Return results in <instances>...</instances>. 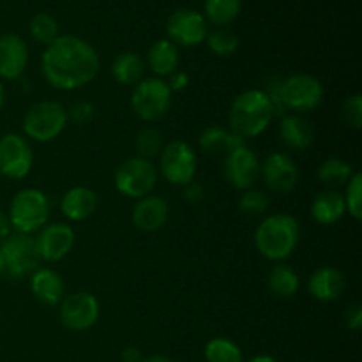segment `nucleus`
Here are the masks:
<instances>
[{"label": "nucleus", "mask_w": 362, "mask_h": 362, "mask_svg": "<svg viewBox=\"0 0 362 362\" xmlns=\"http://www.w3.org/2000/svg\"><path fill=\"white\" fill-rule=\"evenodd\" d=\"M145 62L138 53L124 52L115 57L112 64V74L117 83L136 85L144 80Z\"/></svg>", "instance_id": "26"}, {"label": "nucleus", "mask_w": 362, "mask_h": 362, "mask_svg": "<svg viewBox=\"0 0 362 362\" xmlns=\"http://www.w3.org/2000/svg\"><path fill=\"white\" fill-rule=\"evenodd\" d=\"M28 30L30 35L41 45H52L57 37L60 35V27L59 21L48 13H37L30 18V23H28Z\"/></svg>", "instance_id": "32"}, {"label": "nucleus", "mask_w": 362, "mask_h": 362, "mask_svg": "<svg viewBox=\"0 0 362 362\" xmlns=\"http://www.w3.org/2000/svg\"><path fill=\"white\" fill-rule=\"evenodd\" d=\"M204 354L207 362H243V350L228 338H212Z\"/></svg>", "instance_id": "31"}, {"label": "nucleus", "mask_w": 362, "mask_h": 362, "mask_svg": "<svg viewBox=\"0 0 362 362\" xmlns=\"http://www.w3.org/2000/svg\"><path fill=\"white\" fill-rule=\"evenodd\" d=\"M260 177L272 193L288 194L299 182V168L288 154L272 152L260 165Z\"/></svg>", "instance_id": "15"}, {"label": "nucleus", "mask_w": 362, "mask_h": 362, "mask_svg": "<svg viewBox=\"0 0 362 362\" xmlns=\"http://www.w3.org/2000/svg\"><path fill=\"white\" fill-rule=\"evenodd\" d=\"M184 198H186L187 204H200L204 200V186L200 182L191 180L189 184L184 186Z\"/></svg>", "instance_id": "39"}, {"label": "nucleus", "mask_w": 362, "mask_h": 362, "mask_svg": "<svg viewBox=\"0 0 362 362\" xmlns=\"http://www.w3.org/2000/svg\"><path fill=\"white\" fill-rule=\"evenodd\" d=\"M170 207L161 197L156 194H147V197L136 200V205L133 207V225L141 232H158L159 228L166 225L168 221Z\"/></svg>", "instance_id": "18"}, {"label": "nucleus", "mask_w": 362, "mask_h": 362, "mask_svg": "<svg viewBox=\"0 0 362 362\" xmlns=\"http://www.w3.org/2000/svg\"><path fill=\"white\" fill-rule=\"evenodd\" d=\"M11 230H13V226H11L9 216H7V212H4L2 209H0V240H4L7 235H11Z\"/></svg>", "instance_id": "42"}, {"label": "nucleus", "mask_w": 362, "mask_h": 362, "mask_svg": "<svg viewBox=\"0 0 362 362\" xmlns=\"http://www.w3.org/2000/svg\"><path fill=\"white\" fill-rule=\"evenodd\" d=\"M6 272H9L13 278L32 274L35 269H39L41 258H39L35 240L27 233H11L0 244Z\"/></svg>", "instance_id": "10"}, {"label": "nucleus", "mask_w": 362, "mask_h": 362, "mask_svg": "<svg viewBox=\"0 0 362 362\" xmlns=\"http://www.w3.org/2000/svg\"><path fill=\"white\" fill-rule=\"evenodd\" d=\"M343 120L349 127L352 129H361L362 126V98L361 94H354L352 98H349L343 105L341 110Z\"/></svg>", "instance_id": "36"}, {"label": "nucleus", "mask_w": 362, "mask_h": 362, "mask_svg": "<svg viewBox=\"0 0 362 362\" xmlns=\"http://www.w3.org/2000/svg\"><path fill=\"white\" fill-rule=\"evenodd\" d=\"M205 41H207L211 52L218 57H230L239 48V35L228 27L214 28L212 32H209Z\"/></svg>", "instance_id": "33"}, {"label": "nucleus", "mask_w": 362, "mask_h": 362, "mask_svg": "<svg viewBox=\"0 0 362 362\" xmlns=\"http://www.w3.org/2000/svg\"><path fill=\"white\" fill-rule=\"evenodd\" d=\"M179 62V46L173 45L170 39H158L147 52V66L158 78H166L175 73Z\"/></svg>", "instance_id": "22"}, {"label": "nucleus", "mask_w": 362, "mask_h": 362, "mask_svg": "<svg viewBox=\"0 0 362 362\" xmlns=\"http://www.w3.org/2000/svg\"><path fill=\"white\" fill-rule=\"evenodd\" d=\"M346 214L345 198L339 191L325 189L315 197L311 204V216L318 225H334Z\"/></svg>", "instance_id": "23"}, {"label": "nucleus", "mask_w": 362, "mask_h": 362, "mask_svg": "<svg viewBox=\"0 0 362 362\" xmlns=\"http://www.w3.org/2000/svg\"><path fill=\"white\" fill-rule=\"evenodd\" d=\"M274 119V110L262 88H251L233 99L228 112V126L243 140L264 133Z\"/></svg>", "instance_id": "2"}, {"label": "nucleus", "mask_w": 362, "mask_h": 362, "mask_svg": "<svg viewBox=\"0 0 362 362\" xmlns=\"http://www.w3.org/2000/svg\"><path fill=\"white\" fill-rule=\"evenodd\" d=\"M101 69V59L94 46L78 35H59L46 46L41 57L45 80L59 90H76L90 83Z\"/></svg>", "instance_id": "1"}, {"label": "nucleus", "mask_w": 362, "mask_h": 362, "mask_svg": "<svg viewBox=\"0 0 362 362\" xmlns=\"http://www.w3.org/2000/svg\"><path fill=\"white\" fill-rule=\"evenodd\" d=\"M308 288H310L311 296L320 303H332L345 292V278H343L341 271L331 267V265H325L311 274Z\"/></svg>", "instance_id": "21"}, {"label": "nucleus", "mask_w": 362, "mask_h": 362, "mask_svg": "<svg viewBox=\"0 0 362 362\" xmlns=\"http://www.w3.org/2000/svg\"><path fill=\"white\" fill-rule=\"evenodd\" d=\"M159 172L148 159L134 158L126 159L115 172V187L120 194L133 200L147 197L158 184Z\"/></svg>", "instance_id": "7"}, {"label": "nucleus", "mask_w": 362, "mask_h": 362, "mask_svg": "<svg viewBox=\"0 0 362 362\" xmlns=\"http://www.w3.org/2000/svg\"><path fill=\"white\" fill-rule=\"evenodd\" d=\"M247 362H279V361L274 359V357H271V356H257Z\"/></svg>", "instance_id": "44"}, {"label": "nucleus", "mask_w": 362, "mask_h": 362, "mask_svg": "<svg viewBox=\"0 0 362 362\" xmlns=\"http://www.w3.org/2000/svg\"><path fill=\"white\" fill-rule=\"evenodd\" d=\"M4 99H6V88H4L2 80H0V108L4 106Z\"/></svg>", "instance_id": "45"}, {"label": "nucleus", "mask_w": 362, "mask_h": 362, "mask_svg": "<svg viewBox=\"0 0 362 362\" xmlns=\"http://www.w3.org/2000/svg\"><path fill=\"white\" fill-rule=\"evenodd\" d=\"M141 362H173V361H170L168 357H165V356H151V357H145V359H141Z\"/></svg>", "instance_id": "43"}, {"label": "nucleus", "mask_w": 362, "mask_h": 362, "mask_svg": "<svg viewBox=\"0 0 362 362\" xmlns=\"http://www.w3.org/2000/svg\"><path fill=\"white\" fill-rule=\"evenodd\" d=\"M66 113L67 120L71 119L74 124H78V126H87V124L95 117V106L92 105V103L80 99V101H74L73 105L66 110Z\"/></svg>", "instance_id": "37"}, {"label": "nucleus", "mask_w": 362, "mask_h": 362, "mask_svg": "<svg viewBox=\"0 0 362 362\" xmlns=\"http://www.w3.org/2000/svg\"><path fill=\"white\" fill-rule=\"evenodd\" d=\"M163 147H165V140H163L161 131L152 126L144 127L134 136V151H136L138 158L152 161V159L161 154Z\"/></svg>", "instance_id": "30"}, {"label": "nucleus", "mask_w": 362, "mask_h": 362, "mask_svg": "<svg viewBox=\"0 0 362 362\" xmlns=\"http://www.w3.org/2000/svg\"><path fill=\"white\" fill-rule=\"evenodd\" d=\"M59 318L60 324L69 331H88L99 318L98 299L88 292H73L64 296L59 304Z\"/></svg>", "instance_id": "11"}, {"label": "nucleus", "mask_w": 362, "mask_h": 362, "mask_svg": "<svg viewBox=\"0 0 362 362\" xmlns=\"http://www.w3.org/2000/svg\"><path fill=\"white\" fill-rule=\"evenodd\" d=\"M299 239L300 226L293 216L272 214L258 225L255 232V247L267 260L281 262L296 251Z\"/></svg>", "instance_id": "3"}, {"label": "nucleus", "mask_w": 362, "mask_h": 362, "mask_svg": "<svg viewBox=\"0 0 362 362\" xmlns=\"http://www.w3.org/2000/svg\"><path fill=\"white\" fill-rule=\"evenodd\" d=\"M28 64V46L20 35H0V80H18Z\"/></svg>", "instance_id": "17"}, {"label": "nucleus", "mask_w": 362, "mask_h": 362, "mask_svg": "<svg viewBox=\"0 0 362 362\" xmlns=\"http://www.w3.org/2000/svg\"><path fill=\"white\" fill-rule=\"evenodd\" d=\"M9 221L11 226L18 233H37L49 219V200L42 191L27 187L18 191L13 197L9 205Z\"/></svg>", "instance_id": "4"}, {"label": "nucleus", "mask_w": 362, "mask_h": 362, "mask_svg": "<svg viewBox=\"0 0 362 362\" xmlns=\"http://www.w3.org/2000/svg\"><path fill=\"white\" fill-rule=\"evenodd\" d=\"M345 205L346 212L352 216L356 221L362 219V173L354 172L350 180L346 182V193H345Z\"/></svg>", "instance_id": "35"}, {"label": "nucleus", "mask_w": 362, "mask_h": 362, "mask_svg": "<svg viewBox=\"0 0 362 362\" xmlns=\"http://www.w3.org/2000/svg\"><path fill=\"white\" fill-rule=\"evenodd\" d=\"M269 205H271V198H269V194L262 189H255V187L243 191V197L239 198L240 214L250 216V218L265 214Z\"/></svg>", "instance_id": "34"}, {"label": "nucleus", "mask_w": 362, "mask_h": 362, "mask_svg": "<svg viewBox=\"0 0 362 362\" xmlns=\"http://www.w3.org/2000/svg\"><path fill=\"white\" fill-rule=\"evenodd\" d=\"M240 9L243 0H205L202 14L216 27H228L237 20Z\"/></svg>", "instance_id": "28"}, {"label": "nucleus", "mask_w": 362, "mask_h": 362, "mask_svg": "<svg viewBox=\"0 0 362 362\" xmlns=\"http://www.w3.org/2000/svg\"><path fill=\"white\" fill-rule=\"evenodd\" d=\"M354 175V170L350 166V163L343 161L339 158H329L318 166L317 177L322 184L329 187H338L343 186L350 180V177Z\"/></svg>", "instance_id": "29"}, {"label": "nucleus", "mask_w": 362, "mask_h": 362, "mask_svg": "<svg viewBox=\"0 0 362 362\" xmlns=\"http://www.w3.org/2000/svg\"><path fill=\"white\" fill-rule=\"evenodd\" d=\"M74 230L66 223H52L45 225L34 237L39 258L45 262H60L71 253L74 247Z\"/></svg>", "instance_id": "16"}, {"label": "nucleus", "mask_w": 362, "mask_h": 362, "mask_svg": "<svg viewBox=\"0 0 362 362\" xmlns=\"http://www.w3.org/2000/svg\"><path fill=\"white\" fill-rule=\"evenodd\" d=\"M166 34L175 46H198L209 34L207 20L194 9H177L166 21Z\"/></svg>", "instance_id": "13"}, {"label": "nucleus", "mask_w": 362, "mask_h": 362, "mask_svg": "<svg viewBox=\"0 0 362 362\" xmlns=\"http://www.w3.org/2000/svg\"><path fill=\"white\" fill-rule=\"evenodd\" d=\"M279 98L286 110L310 112L317 108L324 99V87L313 74H292L288 78H283L279 83Z\"/></svg>", "instance_id": "9"}, {"label": "nucleus", "mask_w": 362, "mask_h": 362, "mask_svg": "<svg viewBox=\"0 0 362 362\" xmlns=\"http://www.w3.org/2000/svg\"><path fill=\"white\" fill-rule=\"evenodd\" d=\"M32 296L45 306H57L66 296V285L53 269H35L30 278Z\"/></svg>", "instance_id": "20"}, {"label": "nucleus", "mask_w": 362, "mask_h": 362, "mask_svg": "<svg viewBox=\"0 0 362 362\" xmlns=\"http://www.w3.org/2000/svg\"><path fill=\"white\" fill-rule=\"evenodd\" d=\"M66 108L57 101L35 103L23 117L25 134L37 144H48L59 138L66 129Z\"/></svg>", "instance_id": "5"}, {"label": "nucleus", "mask_w": 362, "mask_h": 362, "mask_svg": "<svg viewBox=\"0 0 362 362\" xmlns=\"http://www.w3.org/2000/svg\"><path fill=\"white\" fill-rule=\"evenodd\" d=\"M198 159L193 147L184 140H173L159 154V172L172 186H186L197 175Z\"/></svg>", "instance_id": "8"}, {"label": "nucleus", "mask_w": 362, "mask_h": 362, "mask_svg": "<svg viewBox=\"0 0 362 362\" xmlns=\"http://www.w3.org/2000/svg\"><path fill=\"white\" fill-rule=\"evenodd\" d=\"M34 152L21 134L7 133L0 138V175L20 180L30 173Z\"/></svg>", "instance_id": "12"}, {"label": "nucleus", "mask_w": 362, "mask_h": 362, "mask_svg": "<svg viewBox=\"0 0 362 362\" xmlns=\"http://www.w3.org/2000/svg\"><path fill=\"white\" fill-rule=\"evenodd\" d=\"M223 173L233 189H251L260 177V159L247 145L237 147L225 156Z\"/></svg>", "instance_id": "14"}, {"label": "nucleus", "mask_w": 362, "mask_h": 362, "mask_svg": "<svg viewBox=\"0 0 362 362\" xmlns=\"http://www.w3.org/2000/svg\"><path fill=\"white\" fill-rule=\"evenodd\" d=\"M166 83H168L172 92H180L184 88H187V85H189V76L186 73H182V71H175L173 74H170V80Z\"/></svg>", "instance_id": "40"}, {"label": "nucleus", "mask_w": 362, "mask_h": 362, "mask_svg": "<svg viewBox=\"0 0 362 362\" xmlns=\"http://www.w3.org/2000/svg\"><path fill=\"white\" fill-rule=\"evenodd\" d=\"M198 144L209 154H228L230 151L237 147H243L246 145V140L239 138L237 134H233L230 129H225L221 126H209L205 127L200 133V138H198Z\"/></svg>", "instance_id": "25"}, {"label": "nucleus", "mask_w": 362, "mask_h": 362, "mask_svg": "<svg viewBox=\"0 0 362 362\" xmlns=\"http://www.w3.org/2000/svg\"><path fill=\"white\" fill-rule=\"evenodd\" d=\"M269 288L276 297L290 299L299 292L300 279L297 272L286 264H276L269 272Z\"/></svg>", "instance_id": "27"}, {"label": "nucleus", "mask_w": 362, "mask_h": 362, "mask_svg": "<svg viewBox=\"0 0 362 362\" xmlns=\"http://www.w3.org/2000/svg\"><path fill=\"white\" fill-rule=\"evenodd\" d=\"M99 198L94 189L85 186H74L66 191L60 200V211L69 221H85L98 211Z\"/></svg>", "instance_id": "19"}, {"label": "nucleus", "mask_w": 362, "mask_h": 362, "mask_svg": "<svg viewBox=\"0 0 362 362\" xmlns=\"http://www.w3.org/2000/svg\"><path fill=\"white\" fill-rule=\"evenodd\" d=\"M345 324L350 331H361L362 329V306L361 304H354L346 310L345 313Z\"/></svg>", "instance_id": "38"}, {"label": "nucleus", "mask_w": 362, "mask_h": 362, "mask_svg": "<svg viewBox=\"0 0 362 362\" xmlns=\"http://www.w3.org/2000/svg\"><path fill=\"white\" fill-rule=\"evenodd\" d=\"M279 136L286 147L293 151H304L313 145L315 129L304 117L285 115L279 124Z\"/></svg>", "instance_id": "24"}, {"label": "nucleus", "mask_w": 362, "mask_h": 362, "mask_svg": "<svg viewBox=\"0 0 362 362\" xmlns=\"http://www.w3.org/2000/svg\"><path fill=\"white\" fill-rule=\"evenodd\" d=\"M120 359H122V362H141L144 357H141V352L136 346H127L120 354Z\"/></svg>", "instance_id": "41"}, {"label": "nucleus", "mask_w": 362, "mask_h": 362, "mask_svg": "<svg viewBox=\"0 0 362 362\" xmlns=\"http://www.w3.org/2000/svg\"><path fill=\"white\" fill-rule=\"evenodd\" d=\"M6 272V264H4V257H2V251H0V276Z\"/></svg>", "instance_id": "46"}, {"label": "nucleus", "mask_w": 362, "mask_h": 362, "mask_svg": "<svg viewBox=\"0 0 362 362\" xmlns=\"http://www.w3.org/2000/svg\"><path fill=\"white\" fill-rule=\"evenodd\" d=\"M172 94L163 78H144L131 94V108L144 122H158L172 106Z\"/></svg>", "instance_id": "6"}]
</instances>
